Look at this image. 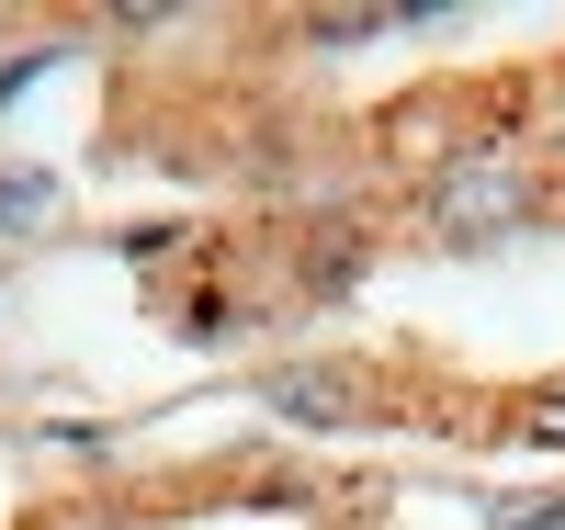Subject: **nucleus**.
Masks as SVG:
<instances>
[{
	"instance_id": "1",
	"label": "nucleus",
	"mask_w": 565,
	"mask_h": 530,
	"mask_svg": "<svg viewBox=\"0 0 565 530\" xmlns=\"http://www.w3.org/2000/svg\"><path fill=\"white\" fill-rule=\"evenodd\" d=\"M543 204V170L532 159H498V148H463V159H441V181H430V237L441 249H487V237H509Z\"/></svg>"
},
{
	"instance_id": "2",
	"label": "nucleus",
	"mask_w": 565,
	"mask_h": 530,
	"mask_svg": "<svg viewBox=\"0 0 565 530\" xmlns=\"http://www.w3.org/2000/svg\"><path fill=\"white\" fill-rule=\"evenodd\" d=\"M260 407L295 418V429H351L362 418V383L328 372V361H295V372H260Z\"/></svg>"
},
{
	"instance_id": "3",
	"label": "nucleus",
	"mask_w": 565,
	"mask_h": 530,
	"mask_svg": "<svg viewBox=\"0 0 565 530\" xmlns=\"http://www.w3.org/2000/svg\"><path fill=\"white\" fill-rule=\"evenodd\" d=\"M351 282H362V226H328L306 249V294H351Z\"/></svg>"
},
{
	"instance_id": "4",
	"label": "nucleus",
	"mask_w": 565,
	"mask_h": 530,
	"mask_svg": "<svg viewBox=\"0 0 565 530\" xmlns=\"http://www.w3.org/2000/svg\"><path fill=\"white\" fill-rule=\"evenodd\" d=\"M509 429H521V441H543V452H565V372H543L532 396H509Z\"/></svg>"
},
{
	"instance_id": "5",
	"label": "nucleus",
	"mask_w": 565,
	"mask_h": 530,
	"mask_svg": "<svg viewBox=\"0 0 565 530\" xmlns=\"http://www.w3.org/2000/svg\"><path fill=\"white\" fill-rule=\"evenodd\" d=\"M45 215H57V181H45V170H12V181H0V226H45Z\"/></svg>"
},
{
	"instance_id": "6",
	"label": "nucleus",
	"mask_w": 565,
	"mask_h": 530,
	"mask_svg": "<svg viewBox=\"0 0 565 530\" xmlns=\"http://www.w3.org/2000/svg\"><path fill=\"white\" fill-rule=\"evenodd\" d=\"M498 530H565V497H509Z\"/></svg>"
}]
</instances>
